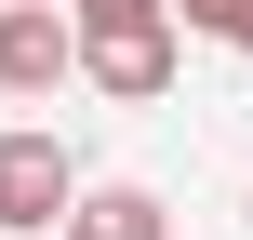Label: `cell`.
Instances as JSON below:
<instances>
[{"label": "cell", "instance_id": "6da1fadb", "mask_svg": "<svg viewBox=\"0 0 253 240\" xmlns=\"http://www.w3.org/2000/svg\"><path fill=\"white\" fill-rule=\"evenodd\" d=\"M67 27H80V80L107 107L173 94V0H67Z\"/></svg>", "mask_w": 253, "mask_h": 240}, {"label": "cell", "instance_id": "7a4b0ae2", "mask_svg": "<svg viewBox=\"0 0 253 240\" xmlns=\"http://www.w3.org/2000/svg\"><path fill=\"white\" fill-rule=\"evenodd\" d=\"M67 200H80V160L53 134H0V227L40 240V227H67Z\"/></svg>", "mask_w": 253, "mask_h": 240}, {"label": "cell", "instance_id": "3957f363", "mask_svg": "<svg viewBox=\"0 0 253 240\" xmlns=\"http://www.w3.org/2000/svg\"><path fill=\"white\" fill-rule=\"evenodd\" d=\"M67 67H80L67 0H0V94H53Z\"/></svg>", "mask_w": 253, "mask_h": 240}, {"label": "cell", "instance_id": "277c9868", "mask_svg": "<svg viewBox=\"0 0 253 240\" xmlns=\"http://www.w3.org/2000/svg\"><path fill=\"white\" fill-rule=\"evenodd\" d=\"M67 240H173V214H160L147 187H80V200H67Z\"/></svg>", "mask_w": 253, "mask_h": 240}, {"label": "cell", "instance_id": "5b68a950", "mask_svg": "<svg viewBox=\"0 0 253 240\" xmlns=\"http://www.w3.org/2000/svg\"><path fill=\"white\" fill-rule=\"evenodd\" d=\"M173 13H187L200 40H253V0H173Z\"/></svg>", "mask_w": 253, "mask_h": 240}]
</instances>
